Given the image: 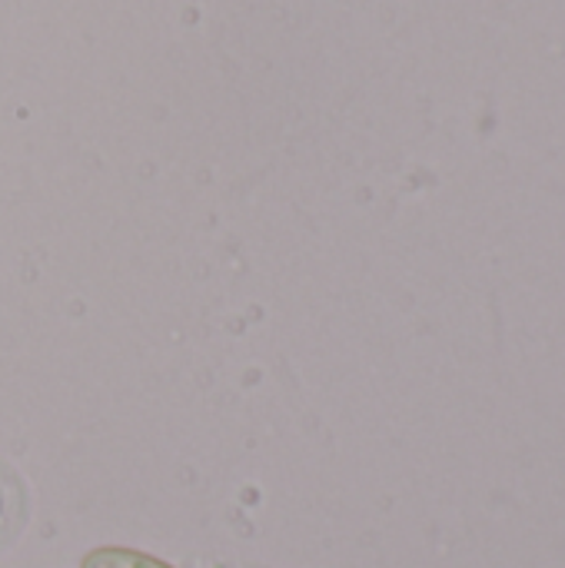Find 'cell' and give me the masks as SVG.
I'll list each match as a JSON object with an SVG mask.
<instances>
[{
	"label": "cell",
	"mask_w": 565,
	"mask_h": 568,
	"mask_svg": "<svg viewBox=\"0 0 565 568\" xmlns=\"http://www.w3.org/2000/svg\"><path fill=\"white\" fill-rule=\"evenodd\" d=\"M80 568H173L157 556H147L140 549H123V546H100L80 559Z\"/></svg>",
	"instance_id": "6da1fadb"
}]
</instances>
